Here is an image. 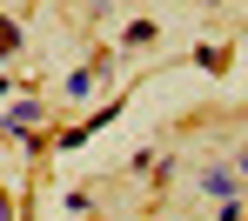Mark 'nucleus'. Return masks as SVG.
<instances>
[{
  "instance_id": "3",
  "label": "nucleus",
  "mask_w": 248,
  "mask_h": 221,
  "mask_svg": "<svg viewBox=\"0 0 248 221\" xmlns=\"http://www.w3.org/2000/svg\"><path fill=\"white\" fill-rule=\"evenodd\" d=\"M108 67H114V60H94V67H74V74H67V88H61V94H67V101H87V94H94L101 81H108Z\"/></svg>"
},
{
  "instance_id": "1",
  "label": "nucleus",
  "mask_w": 248,
  "mask_h": 221,
  "mask_svg": "<svg viewBox=\"0 0 248 221\" xmlns=\"http://www.w3.org/2000/svg\"><path fill=\"white\" fill-rule=\"evenodd\" d=\"M0 128L14 134V141H27V147H41V101H20V107H7V121Z\"/></svg>"
},
{
  "instance_id": "2",
  "label": "nucleus",
  "mask_w": 248,
  "mask_h": 221,
  "mask_svg": "<svg viewBox=\"0 0 248 221\" xmlns=\"http://www.w3.org/2000/svg\"><path fill=\"white\" fill-rule=\"evenodd\" d=\"M114 121H121V101H108V107H94V114H87L81 128H67V134H54V147H81L87 134H101V128H114Z\"/></svg>"
},
{
  "instance_id": "7",
  "label": "nucleus",
  "mask_w": 248,
  "mask_h": 221,
  "mask_svg": "<svg viewBox=\"0 0 248 221\" xmlns=\"http://www.w3.org/2000/svg\"><path fill=\"white\" fill-rule=\"evenodd\" d=\"M0 221H20V208H14V201H7V194H0Z\"/></svg>"
},
{
  "instance_id": "4",
  "label": "nucleus",
  "mask_w": 248,
  "mask_h": 221,
  "mask_svg": "<svg viewBox=\"0 0 248 221\" xmlns=\"http://www.w3.org/2000/svg\"><path fill=\"white\" fill-rule=\"evenodd\" d=\"M235 188H242L235 168H202V194L208 201H235Z\"/></svg>"
},
{
  "instance_id": "11",
  "label": "nucleus",
  "mask_w": 248,
  "mask_h": 221,
  "mask_svg": "<svg viewBox=\"0 0 248 221\" xmlns=\"http://www.w3.org/2000/svg\"><path fill=\"white\" fill-rule=\"evenodd\" d=\"M0 20H7V14H0Z\"/></svg>"
},
{
  "instance_id": "10",
  "label": "nucleus",
  "mask_w": 248,
  "mask_h": 221,
  "mask_svg": "<svg viewBox=\"0 0 248 221\" xmlns=\"http://www.w3.org/2000/svg\"><path fill=\"white\" fill-rule=\"evenodd\" d=\"M202 7H215V0H202Z\"/></svg>"
},
{
  "instance_id": "9",
  "label": "nucleus",
  "mask_w": 248,
  "mask_h": 221,
  "mask_svg": "<svg viewBox=\"0 0 248 221\" xmlns=\"http://www.w3.org/2000/svg\"><path fill=\"white\" fill-rule=\"evenodd\" d=\"M242 175H248V147H242Z\"/></svg>"
},
{
  "instance_id": "5",
  "label": "nucleus",
  "mask_w": 248,
  "mask_h": 221,
  "mask_svg": "<svg viewBox=\"0 0 248 221\" xmlns=\"http://www.w3.org/2000/svg\"><path fill=\"white\" fill-rule=\"evenodd\" d=\"M14 47H20V27H14V20H0V60H7Z\"/></svg>"
},
{
  "instance_id": "6",
  "label": "nucleus",
  "mask_w": 248,
  "mask_h": 221,
  "mask_svg": "<svg viewBox=\"0 0 248 221\" xmlns=\"http://www.w3.org/2000/svg\"><path fill=\"white\" fill-rule=\"evenodd\" d=\"M215 221H242V201H221V208H215Z\"/></svg>"
},
{
  "instance_id": "8",
  "label": "nucleus",
  "mask_w": 248,
  "mask_h": 221,
  "mask_svg": "<svg viewBox=\"0 0 248 221\" xmlns=\"http://www.w3.org/2000/svg\"><path fill=\"white\" fill-rule=\"evenodd\" d=\"M7 88H14V81H7V74H0V94H7Z\"/></svg>"
}]
</instances>
